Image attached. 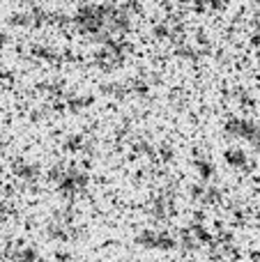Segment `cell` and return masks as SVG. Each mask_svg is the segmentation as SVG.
<instances>
[{"label":"cell","mask_w":260,"mask_h":262,"mask_svg":"<svg viewBox=\"0 0 260 262\" xmlns=\"http://www.w3.org/2000/svg\"><path fill=\"white\" fill-rule=\"evenodd\" d=\"M69 28L76 35L95 39L97 44L113 37H124L132 30L129 7L115 3H83L69 16Z\"/></svg>","instance_id":"obj_1"},{"label":"cell","mask_w":260,"mask_h":262,"mask_svg":"<svg viewBox=\"0 0 260 262\" xmlns=\"http://www.w3.org/2000/svg\"><path fill=\"white\" fill-rule=\"evenodd\" d=\"M127 58V44L124 37H113V39H104L99 41V49L95 53V64L104 72H113Z\"/></svg>","instance_id":"obj_2"},{"label":"cell","mask_w":260,"mask_h":262,"mask_svg":"<svg viewBox=\"0 0 260 262\" xmlns=\"http://www.w3.org/2000/svg\"><path fill=\"white\" fill-rule=\"evenodd\" d=\"M224 131L233 140H242V143L256 145L260 140V124L251 118H244V115H233V118H228L224 124Z\"/></svg>","instance_id":"obj_3"},{"label":"cell","mask_w":260,"mask_h":262,"mask_svg":"<svg viewBox=\"0 0 260 262\" xmlns=\"http://www.w3.org/2000/svg\"><path fill=\"white\" fill-rule=\"evenodd\" d=\"M53 182L55 186H58V191L62 195H67V198H74V195L83 193L88 186V177L83 175L81 170H76V168H67V170H58L53 175Z\"/></svg>","instance_id":"obj_4"},{"label":"cell","mask_w":260,"mask_h":262,"mask_svg":"<svg viewBox=\"0 0 260 262\" xmlns=\"http://www.w3.org/2000/svg\"><path fill=\"white\" fill-rule=\"evenodd\" d=\"M138 244L145 249H157V251H168L175 246V237L166 232L164 228H145L138 237Z\"/></svg>","instance_id":"obj_5"},{"label":"cell","mask_w":260,"mask_h":262,"mask_svg":"<svg viewBox=\"0 0 260 262\" xmlns=\"http://www.w3.org/2000/svg\"><path fill=\"white\" fill-rule=\"evenodd\" d=\"M224 161L228 163L230 168H235V170H244V168L249 166V157H247V152H244V149H240V147H230V149H226Z\"/></svg>","instance_id":"obj_6"},{"label":"cell","mask_w":260,"mask_h":262,"mask_svg":"<svg viewBox=\"0 0 260 262\" xmlns=\"http://www.w3.org/2000/svg\"><path fill=\"white\" fill-rule=\"evenodd\" d=\"M228 5H230V0H205V7L210 12H224Z\"/></svg>","instance_id":"obj_7"},{"label":"cell","mask_w":260,"mask_h":262,"mask_svg":"<svg viewBox=\"0 0 260 262\" xmlns=\"http://www.w3.org/2000/svg\"><path fill=\"white\" fill-rule=\"evenodd\" d=\"M253 44L260 46V18L256 21V28H253Z\"/></svg>","instance_id":"obj_8"}]
</instances>
